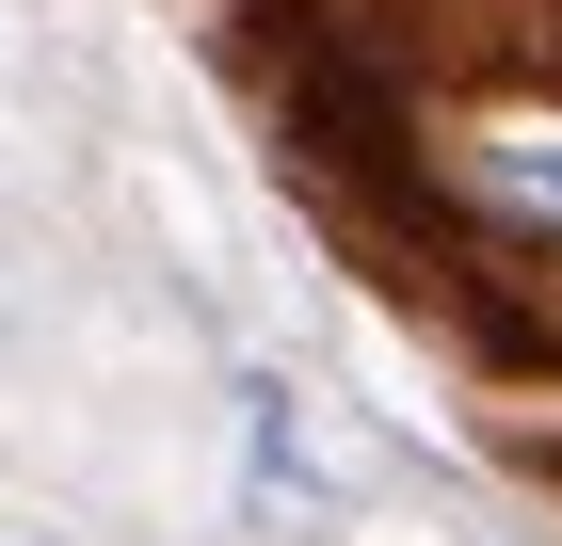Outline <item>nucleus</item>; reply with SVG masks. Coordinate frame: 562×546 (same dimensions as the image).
<instances>
[{"mask_svg": "<svg viewBox=\"0 0 562 546\" xmlns=\"http://www.w3.org/2000/svg\"><path fill=\"white\" fill-rule=\"evenodd\" d=\"M434 210H482V225L562 242V113H482L467 145L434 161Z\"/></svg>", "mask_w": 562, "mask_h": 546, "instance_id": "obj_1", "label": "nucleus"}]
</instances>
